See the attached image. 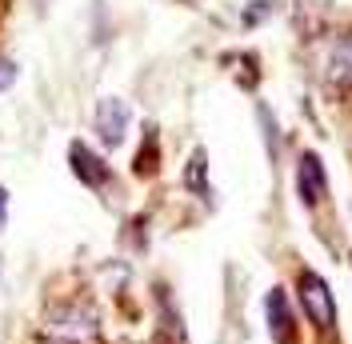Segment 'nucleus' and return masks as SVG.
<instances>
[{
	"mask_svg": "<svg viewBox=\"0 0 352 344\" xmlns=\"http://www.w3.org/2000/svg\"><path fill=\"white\" fill-rule=\"evenodd\" d=\"M41 4H44V0H41Z\"/></svg>",
	"mask_w": 352,
	"mask_h": 344,
	"instance_id": "12",
	"label": "nucleus"
},
{
	"mask_svg": "<svg viewBox=\"0 0 352 344\" xmlns=\"http://www.w3.org/2000/svg\"><path fill=\"white\" fill-rule=\"evenodd\" d=\"M44 344H96V312L88 304H60L41 328Z\"/></svg>",
	"mask_w": 352,
	"mask_h": 344,
	"instance_id": "1",
	"label": "nucleus"
},
{
	"mask_svg": "<svg viewBox=\"0 0 352 344\" xmlns=\"http://www.w3.org/2000/svg\"><path fill=\"white\" fill-rule=\"evenodd\" d=\"M296 193H300V200H305L308 208L329 196V176H324V164H320L316 152H305L300 164H296Z\"/></svg>",
	"mask_w": 352,
	"mask_h": 344,
	"instance_id": "4",
	"label": "nucleus"
},
{
	"mask_svg": "<svg viewBox=\"0 0 352 344\" xmlns=\"http://www.w3.org/2000/svg\"><path fill=\"white\" fill-rule=\"evenodd\" d=\"M349 264H352V257H349Z\"/></svg>",
	"mask_w": 352,
	"mask_h": 344,
	"instance_id": "11",
	"label": "nucleus"
},
{
	"mask_svg": "<svg viewBox=\"0 0 352 344\" xmlns=\"http://www.w3.org/2000/svg\"><path fill=\"white\" fill-rule=\"evenodd\" d=\"M4 220H8V193L0 189V228H4Z\"/></svg>",
	"mask_w": 352,
	"mask_h": 344,
	"instance_id": "10",
	"label": "nucleus"
},
{
	"mask_svg": "<svg viewBox=\"0 0 352 344\" xmlns=\"http://www.w3.org/2000/svg\"><path fill=\"white\" fill-rule=\"evenodd\" d=\"M184 184H188L192 193L208 196V156H204V149L192 152V160H188V169H184Z\"/></svg>",
	"mask_w": 352,
	"mask_h": 344,
	"instance_id": "8",
	"label": "nucleus"
},
{
	"mask_svg": "<svg viewBox=\"0 0 352 344\" xmlns=\"http://www.w3.org/2000/svg\"><path fill=\"white\" fill-rule=\"evenodd\" d=\"M12 80H16V65L0 52V92H4V88H12Z\"/></svg>",
	"mask_w": 352,
	"mask_h": 344,
	"instance_id": "9",
	"label": "nucleus"
},
{
	"mask_svg": "<svg viewBox=\"0 0 352 344\" xmlns=\"http://www.w3.org/2000/svg\"><path fill=\"white\" fill-rule=\"evenodd\" d=\"M68 160H72V172L85 180L88 189H109V180H112V169L96 156V152L88 149L85 140H76L72 149H68Z\"/></svg>",
	"mask_w": 352,
	"mask_h": 344,
	"instance_id": "5",
	"label": "nucleus"
},
{
	"mask_svg": "<svg viewBox=\"0 0 352 344\" xmlns=\"http://www.w3.org/2000/svg\"><path fill=\"white\" fill-rule=\"evenodd\" d=\"M129 120H132V112L120 96H104V100L96 105V132H100V140H104L109 149H116V144L124 140Z\"/></svg>",
	"mask_w": 352,
	"mask_h": 344,
	"instance_id": "3",
	"label": "nucleus"
},
{
	"mask_svg": "<svg viewBox=\"0 0 352 344\" xmlns=\"http://www.w3.org/2000/svg\"><path fill=\"white\" fill-rule=\"evenodd\" d=\"M264 312H268V324H272L276 344H296V324H292V312H288V301H285V292H280V288H272V292H268Z\"/></svg>",
	"mask_w": 352,
	"mask_h": 344,
	"instance_id": "6",
	"label": "nucleus"
},
{
	"mask_svg": "<svg viewBox=\"0 0 352 344\" xmlns=\"http://www.w3.org/2000/svg\"><path fill=\"white\" fill-rule=\"evenodd\" d=\"M329 76H332L340 88H349V92H352V32H349L340 44H336V48H332Z\"/></svg>",
	"mask_w": 352,
	"mask_h": 344,
	"instance_id": "7",
	"label": "nucleus"
},
{
	"mask_svg": "<svg viewBox=\"0 0 352 344\" xmlns=\"http://www.w3.org/2000/svg\"><path fill=\"white\" fill-rule=\"evenodd\" d=\"M296 292H300V304H305L308 321L316 324L320 332H332V328H336V301H332L329 280L305 268V272L296 277Z\"/></svg>",
	"mask_w": 352,
	"mask_h": 344,
	"instance_id": "2",
	"label": "nucleus"
}]
</instances>
